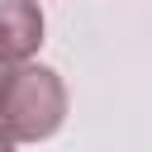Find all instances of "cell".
<instances>
[{
	"instance_id": "cell-3",
	"label": "cell",
	"mask_w": 152,
	"mask_h": 152,
	"mask_svg": "<svg viewBox=\"0 0 152 152\" xmlns=\"http://www.w3.org/2000/svg\"><path fill=\"white\" fill-rule=\"evenodd\" d=\"M14 71H19V66L0 57V109H5V95H10V86H14Z\"/></svg>"
},
{
	"instance_id": "cell-2",
	"label": "cell",
	"mask_w": 152,
	"mask_h": 152,
	"mask_svg": "<svg viewBox=\"0 0 152 152\" xmlns=\"http://www.w3.org/2000/svg\"><path fill=\"white\" fill-rule=\"evenodd\" d=\"M38 43H43L38 0H0V57L14 62V66H28Z\"/></svg>"
},
{
	"instance_id": "cell-4",
	"label": "cell",
	"mask_w": 152,
	"mask_h": 152,
	"mask_svg": "<svg viewBox=\"0 0 152 152\" xmlns=\"http://www.w3.org/2000/svg\"><path fill=\"white\" fill-rule=\"evenodd\" d=\"M0 152H14V133H10L5 124H0Z\"/></svg>"
},
{
	"instance_id": "cell-1",
	"label": "cell",
	"mask_w": 152,
	"mask_h": 152,
	"mask_svg": "<svg viewBox=\"0 0 152 152\" xmlns=\"http://www.w3.org/2000/svg\"><path fill=\"white\" fill-rule=\"evenodd\" d=\"M66 119V86L52 66H19L14 71V86L5 95V109H0V124L14 133V142H43L62 128Z\"/></svg>"
}]
</instances>
